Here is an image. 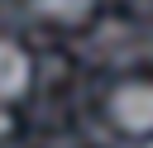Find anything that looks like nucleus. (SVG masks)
Listing matches in <instances>:
<instances>
[{
    "mask_svg": "<svg viewBox=\"0 0 153 148\" xmlns=\"http://www.w3.org/2000/svg\"><path fill=\"white\" fill-rule=\"evenodd\" d=\"M110 115L124 134H153V81H124L110 95Z\"/></svg>",
    "mask_w": 153,
    "mask_h": 148,
    "instance_id": "obj_1",
    "label": "nucleus"
},
{
    "mask_svg": "<svg viewBox=\"0 0 153 148\" xmlns=\"http://www.w3.org/2000/svg\"><path fill=\"white\" fill-rule=\"evenodd\" d=\"M29 81H33V62H29V53H24L19 43L0 38V100L24 95V91H29Z\"/></svg>",
    "mask_w": 153,
    "mask_h": 148,
    "instance_id": "obj_2",
    "label": "nucleus"
},
{
    "mask_svg": "<svg viewBox=\"0 0 153 148\" xmlns=\"http://www.w3.org/2000/svg\"><path fill=\"white\" fill-rule=\"evenodd\" d=\"M48 19H62V24H72V19H86V10H91V0H33Z\"/></svg>",
    "mask_w": 153,
    "mask_h": 148,
    "instance_id": "obj_3",
    "label": "nucleus"
},
{
    "mask_svg": "<svg viewBox=\"0 0 153 148\" xmlns=\"http://www.w3.org/2000/svg\"><path fill=\"white\" fill-rule=\"evenodd\" d=\"M10 134V110H5V100H0V138Z\"/></svg>",
    "mask_w": 153,
    "mask_h": 148,
    "instance_id": "obj_4",
    "label": "nucleus"
},
{
    "mask_svg": "<svg viewBox=\"0 0 153 148\" xmlns=\"http://www.w3.org/2000/svg\"><path fill=\"white\" fill-rule=\"evenodd\" d=\"M148 148H153V143H148Z\"/></svg>",
    "mask_w": 153,
    "mask_h": 148,
    "instance_id": "obj_5",
    "label": "nucleus"
}]
</instances>
